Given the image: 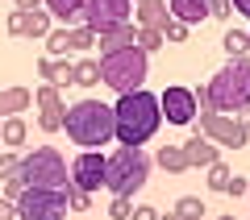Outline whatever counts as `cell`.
I'll list each match as a JSON object with an SVG mask.
<instances>
[{"label":"cell","mask_w":250,"mask_h":220,"mask_svg":"<svg viewBox=\"0 0 250 220\" xmlns=\"http://www.w3.org/2000/svg\"><path fill=\"white\" fill-rule=\"evenodd\" d=\"M225 54H229V58H242V54L250 50V42H246V34H238V29H229V34H225Z\"/></svg>","instance_id":"26"},{"label":"cell","mask_w":250,"mask_h":220,"mask_svg":"<svg viewBox=\"0 0 250 220\" xmlns=\"http://www.w3.org/2000/svg\"><path fill=\"white\" fill-rule=\"evenodd\" d=\"M29 104H34L29 88H0V116H21Z\"/></svg>","instance_id":"16"},{"label":"cell","mask_w":250,"mask_h":220,"mask_svg":"<svg viewBox=\"0 0 250 220\" xmlns=\"http://www.w3.org/2000/svg\"><path fill=\"white\" fill-rule=\"evenodd\" d=\"M229 9H238L242 17H250V0H229Z\"/></svg>","instance_id":"39"},{"label":"cell","mask_w":250,"mask_h":220,"mask_svg":"<svg viewBox=\"0 0 250 220\" xmlns=\"http://www.w3.org/2000/svg\"><path fill=\"white\" fill-rule=\"evenodd\" d=\"M34 104L42 108V116H38L42 133H59V129H62V112H67V104H62L59 88H54V83H42V88L34 92Z\"/></svg>","instance_id":"12"},{"label":"cell","mask_w":250,"mask_h":220,"mask_svg":"<svg viewBox=\"0 0 250 220\" xmlns=\"http://www.w3.org/2000/svg\"><path fill=\"white\" fill-rule=\"evenodd\" d=\"M246 195H250V187H246Z\"/></svg>","instance_id":"44"},{"label":"cell","mask_w":250,"mask_h":220,"mask_svg":"<svg viewBox=\"0 0 250 220\" xmlns=\"http://www.w3.org/2000/svg\"><path fill=\"white\" fill-rule=\"evenodd\" d=\"M205 212H208L205 200H196V195H184V200L175 203V216H179V220H200Z\"/></svg>","instance_id":"24"},{"label":"cell","mask_w":250,"mask_h":220,"mask_svg":"<svg viewBox=\"0 0 250 220\" xmlns=\"http://www.w3.org/2000/svg\"><path fill=\"white\" fill-rule=\"evenodd\" d=\"M200 125H196V133H205L213 146H229V150H242L250 141V129L238 121V116H221V112H213V108H200Z\"/></svg>","instance_id":"8"},{"label":"cell","mask_w":250,"mask_h":220,"mask_svg":"<svg viewBox=\"0 0 250 220\" xmlns=\"http://www.w3.org/2000/svg\"><path fill=\"white\" fill-rule=\"evenodd\" d=\"M29 125L21 116H0V146H25Z\"/></svg>","instance_id":"19"},{"label":"cell","mask_w":250,"mask_h":220,"mask_svg":"<svg viewBox=\"0 0 250 220\" xmlns=\"http://www.w3.org/2000/svg\"><path fill=\"white\" fill-rule=\"evenodd\" d=\"M129 220H159V208H150V203H138V208L129 212Z\"/></svg>","instance_id":"36"},{"label":"cell","mask_w":250,"mask_h":220,"mask_svg":"<svg viewBox=\"0 0 250 220\" xmlns=\"http://www.w3.org/2000/svg\"><path fill=\"white\" fill-rule=\"evenodd\" d=\"M17 170V154H0V179H9Z\"/></svg>","instance_id":"37"},{"label":"cell","mask_w":250,"mask_h":220,"mask_svg":"<svg viewBox=\"0 0 250 220\" xmlns=\"http://www.w3.org/2000/svg\"><path fill=\"white\" fill-rule=\"evenodd\" d=\"M129 212H134V200L113 195V203H108V216H113V220H129Z\"/></svg>","instance_id":"30"},{"label":"cell","mask_w":250,"mask_h":220,"mask_svg":"<svg viewBox=\"0 0 250 220\" xmlns=\"http://www.w3.org/2000/svg\"><path fill=\"white\" fill-rule=\"evenodd\" d=\"M146 179H150V158L142 146H117L104 158V187L113 195L134 200V191H142Z\"/></svg>","instance_id":"4"},{"label":"cell","mask_w":250,"mask_h":220,"mask_svg":"<svg viewBox=\"0 0 250 220\" xmlns=\"http://www.w3.org/2000/svg\"><path fill=\"white\" fill-rule=\"evenodd\" d=\"M42 4H46V13H50V17L75 25V21L83 17V4H88V0H42Z\"/></svg>","instance_id":"18"},{"label":"cell","mask_w":250,"mask_h":220,"mask_svg":"<svg viewBox=\"0 0 250 220\" xmlns=\"http://www.w3.org/2000/svg\"><path fill=\"white\" fill-rule=\"evenodd\" d=\"M159 112L167 116V125H192L196 121V96H192V88H163V96H159Z\"/></svg>","instance_id":"10"},{"label":"cell","mask_w":250,"mask_h":220,"mask_svg":"<svg viewBox=\"0 0 250 220\" xmlns=\"http://www.w3.org/2000/svg\"><path fill=\"white\" fill-rule=\"evenodd\" d=\"M208 170V187L213 191H225V183H229V166L225 162H213V166H205Z\"/></svg>","instance_id":"29"},{"label":"cell","mask_w":250,"mask_h":220,"mask_svg":"<svg viewBox=\"0 0 250 220\" xmlns=\"http://www.w3.org/2000/svg\"><path fill=\"white\" fill-rule=\"evenodd\" d=\"M46 50H50L54 58H67V50H71V34H67V29H50V34H46Z\"/></svg>","instance_id":"25"},{"label":"cell","mask_w":250,"mask_h":220,"mask_svg":"<svg viewBox=\"0 0 250 220\" xmlns=\"http://www.w3.org/2000/svg\"><path fill=\"white\" fill-rule=\"evenodd\" d=\"M129 13H134V0H88L80 21L92 34H108L117 25H129Z\"/></svg>","instance_id":"9"},{"label":"cell","mask_w":250,"mask_h":220,"mask_svg":"<svg viewBox=\"0 0 250 220\" xmlns=\"http://www.w3.org/2000/svg\"><path fill=\"white\" fill-rule=\"evenodd\" d=\"M71 34V50H92L96 46V34H92L88 25H75V29H67Z\"/></svg>","instance_id":"27"},{"label":"cell","mask_w":250,"mask_h":220,"mask_svg":"<svg viewBox=\"0 0 250 220\" xmlns=\"http://www.w3.org/2000/svg\"><path fill=\"white\" fill-rule=\"evenodd\" d=\"M134 34H138L134 25H117V29H108V34H96L100 54H113V50H125V46H134Z\"/></svg>","instance_id":"17"},{"label":"cell","mask_w":250,"mask_h":220,"mask_svg":"<svg viewBox=\"0 0 250 220\" xmlns=\"http://www.w3.org/2000/svg\"><path fill=\"white\" fill-rule=\"evenodd\" d=\"M62 195H67V208H71V212H88V208H92V195H88V191H80L71 179L62 183Z\"/></svg>","instance_id":"23"},{"label":"cell","mask_w":250,"mask_h":220,"mask_svg":"<svg viewBox=\"0 0 250 220\" xmlns=\"http://www.w3.org/2000/svg\"><path fill=\"white\" fill-rule=\"evenodd\" d=\"M21 191H25V183H21V179H17V170H13V175L4 179V200H17Z\"/></svg>","instance_id":"34"},{"label":"cell","mask_w":250,"mask_h":220,"mask_svg":"<svg viewBox=\"0 0 250 220\" xmlns=\"http://www.w3.org/2000/svg\"><path fill=\"white\" fill-rule=\"evenodd\" d=\"M192 96H196V108H213V112H221V116H233V112H242V108H250V58L246 54H242V58H229L213 79L200 92H192Z\"/></svg>","instance_id":"2"},{"label":"cell","mask_w":250,"mask_h":220,"mask_svg":"<svg viewBox=\"0 0 250 220\" xmlns=\"http://www.w3.org/2000/svg\"><path fill=\"white\" fill-rule=\"evenodd\" d=\"M0 220H13V200H4V195H0Z\"/></svg>","instance_id":"38"},{"label":"cell","mask_w":250,"mask_h":220,"mask_svg":"<svg viewBox=\"0 0 250 220\" xmlns=\"http://www.w3.org/2000/svg\"><path fill=\"white\" fill-rule=\"evenodd\" d=\"M67 179H71L80 191H88V195L100 191V187H104V154H100V150H83L80 158L71 162Z\"/></svg>","instance_id":"11"},{"label":"cell","mask_w":250,"mask_h":220,"mask_svg":"<svg viewBox=\"0 0 250 220\" xmlns=\"http://www.w3.org/2000/svg\"><path fill=\"white\" fill-rule=\"evenodd\" d=\"M159 166L171 170V175H184V170H192V166H188V158H184V146H163V150H159Z\"/></svg>","instance_id":"21"},{"label":"cell","mask_w":250,"mask_h":220,"mask_svg":"<svg viewBox=\"0 0 250 220\" xmlns=\"http://www.w3.org/2000/svg\"><path fill=\"white\" fill-rule=\"evenodd\" d=\"M159 220H179V216H175V212H167V216H159Z\"/></svg>","instance_id":"41"},{"label":"cell","mask_w":250,"mask_h":220,"mask_svg":"<svg viewBox=\"0 0 250 220\" xmlns=\"http://www.w3.org/2000/svg\"><path fill=\"white\" fill-rule=\"evenodd\" d=\"M134 46H142V50L150 54V50H159V46H163V34H159V29H142V25H138V34H134Z\"/></svg>","instance_id":"28"},{"label":"cell","mask_w":250,"mask_h":220,"mask_svg":"<svg viewBox=\"0 0 250 220\" xmlns=\"http://www.w3.org/2000/svg\"><path fill=\"white\" fill-rule=\"evenodd\" d=\"M184 37H188L184 21H167V25H163V42H184Z\"/></svg>","instance_id":"31"},{"label":"cell","mask_w":250,"mask_h":220,"mask_svg":"<svg viewBox=\"0 0 250 220\" xmlns=\"http://www.w3.org/2000/svg\"><path fill=\"white\" fill-rule=\"evenodd\" d=\"M50 13H46V9H25V34H21V37H46V34H50Z\"/></svg>","instance_id":"20"},{"label":"cell","mask_w":250,"mask_h":220,"mask_svg":"<svg viewBox=\"0 0 250 220\" xmlns=\"http://www.w3.org/2000/svg\"><path fill=\"white\" fill-rule=\"evenodd\" d=\"M146 71H150V62H146V50H142V46H125V50L100 54V83L113 88L117 96L138 92V88L146 83Z\"/></svg>","instance_id":"5"},{"label":"cell","mask_w":250,"mask_h":220,"mask_svg":"<svg viewBox=\"0 0 250 220\" xmlns=\"http://www.w3.org/2000/svg\"><path fill=\"white\" fill-rule=\"evenodd\" d=\"M9 34H13V37L25 34V9H13V13H9Z\"/></svg>","instance_id":"32"},{"label":"cell","mask_w":250,"mask_h":220,"mask_svg":"<svg viewBox=\"0 0 250 220\" xmlns=\"http://www.w3.org/2000/svg\"><path fill=\"white\" fill-rule=\"evenodd\" d=\"M184 158L188 166H213V162H221V146H213L205 133H196L192 141H184Z\"/></svg>","instance_id":"13"},{"label":"cell","mask_w":250,"mask_h":220,"mask_svg":"<svg viewBox=\"0 0 250 220\" xmlns=\"http://www.w3.org/2000/svg\"><path fill=\"white\" fill-rule=\"evenodd\" d=\"M67 212L62 187H25L13 200V220H67Z\"/></svg>","instance_id":"7"},{"label":"cell","mask_w":250,"mask_h":220,"mask_svg":"<svg viewBox=\"0 0 250 220\" xmlns=\"http://www.w3.org/2000/svg\"><path fill=\"white\" fill-rule=\"evenodd\" d=\"M134 17H138L142 29H159V34H163V25L171 21V13H167L163 0H142V4H134Z\"/></svg>","instance_id":"15"},{"label":"cell","mask_w":250,"mask_h":220,"mask_svg":"<svg viewBox=\"0 0 250 220\" xmlns=\"http://www.w3.org/2000/svg\"><path fill=\"white\" fill-rule=\"evenodd\" d=\"M17 179L25 187H62L67 183V162L54 146H38L34 154L17 158Z\"/></svg>","instance_id":"6"},{"label":"cell","mask_w":250,"mask_h":220,"mask_svg":"<svg viewBox=\"0 0 250 220\" xmlns=\"http://www.w3.org/2000/svg\"><path fill=\"white\" fill-rule=\"evenodd\" d=\"M229 0H208V17H217V21H225V17H229Z\"/></svg>","instance_id":"35"},{"label":"cell","mask_w":250,"mask_h":220,"mask_svg":"<svg viewBox=\"0 0 250 220\" xmlns=\"http://www.w3.org/2000/svg\"><path fill=\"white\" fill-rule=\"evenodd\" d=\"M246 187H250V179H246V175H229V183H225V195H246Z\"/></svg>","instance_id":"33"},{"label":"cell","mask_w":250,"mask_h":220,"mask_svg":"<svg viewBox=\"0 0 250 220\" xmlns=\"http://www.w3.org/2000/svg\"><path fill=\"white\" fill-rule=\"evenodd\" d=\"M167 13H171V21H184V25L192 29V25H200V21L208 17V0H171Z\"/></svg>","instance_id":"14"},{"label":"cell","mask_w":250,"mask_h":220,"mask_svg":"<svg viewBox=\"0 0 250 220\" xmlns=\"http://www.w3.org/2000/svg\"><path fill=\"white\" fill-rule=\"evenodd\" d=\"M246 42H250V34H246Z\"/></svg>","instance_id":"45"},{"label":"cell","mask_w":250,"mask_h":220,"mask_svg":"<svg viewBox=\"0 0 250 220\" xmlns=\"http://www.w3.org/2000/svg\"><path fill=\"white\" fill-rule=\"evenodd\" d=\"M71 83H80V88H96V83H100V62H92V58L75 62V67H71Z\"/></svg>","instance_id":"22"},{"label":"cell","mask_w":250,"mask_h":220,"mask_svg":"<svg viewBox=\"0 0 250 220\" xmlns=\"http://www.w3.org/2000/svg\"><path fill=\"white\" fill-rule=\"evenodd\" d=\"M217 220H238V216H217Z\"/></svg>","instance_id":"42"},{"label":"cell","mask_w":250,"mask_h":220,"mask_svg":"<svg viewBox=\"0 0 250 220\" xmlns=\"http://www.w3.org/2000/svg\"><path fill=\"white\" fill-rule=\"evenodd\" d=\"M163 112H159V96H150L146 88L125 92L113 104V137L121 146H146V141L159 133Z\"/></svg>","instance_id":"1"},{"label":"cell","mask_w":250,"mask_h":220,"mask_svg":"<svg viewBox=\"0 0 250 220\" xmlns=\"http://www.w3.org/2000/svg\"><path fill=\"white\" fill-rule=\"evenodd\" d=\"M17 9H42V0H13Z\"/></svg>","instance_id":"40"},{"label":"cell","mask_w":250,"mask_h":220,"mask_svg":"<svg viewBox=\"0 0 250 220\" xmlns=\"http://www.w3.org/2000/svg\"><path fill=\"white\" fill-rule=\"evenodd\" d=\"M134 4H142V0H134Z\"/></svg>","instance_id":"43"},{"label":"cell","mask_w":250,"mask_h":220,"mask_svg":"<svg viewBox=\"0 0 250 220\" xmlns=\"http://www.w3.org/2000/svg\"><path fill=\"white\" fill-rule=\"evenodd\" d=\"M62 129H67V137H71L75 146H83V150L108 146V141H113V108L88 96V100H80V104H71L62 112Z\"/></svg>","instance_id":"3"}]
</instances>
